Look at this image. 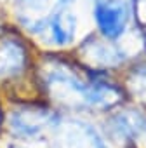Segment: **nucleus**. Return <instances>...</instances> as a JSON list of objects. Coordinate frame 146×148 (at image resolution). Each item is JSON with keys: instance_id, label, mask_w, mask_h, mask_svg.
Segmentation results:
<instances>
[{"instance_id": "f257e3e1", "label": "nucleus", "mask_w": 146, "mask_h": 148, "mask_svg": "<svg viewBox=\"0 0 146 148\" xmlns=\"http://www.w3.org/2000/svg\"><path fill=\"white\" fill-rule=\"evenodd\" d=\"M52 129L56 132V148H110L108 138L96 125L78 119L63 120L57 115Z\"/></svg>"}, {"instance_id": "f03ea898", "label": "nucleus", "mask_w": 146, "mask_h": 148, "mask_svg": "<svg viewBox=\"0 0 146 148\" xmlns=\"http://www.w3.org/2000/svg\"><path fill=\"white\" fill-rule=\"evenodd\" d=\"M120 82L129 103L146 108V51L123 68Z\"/></svg>"}, {"instance_id": "7ed1b4c3", "label": "nucleus", "mask_w": 146, "mask_h": 148, "mask_svg": "<svg viewBox=\"0 0 146 148\" xmlns=\"http://www.w3.org/2000/svg\"><path fill=\"white\" fill-rule=\"evenodd\" d=\"M26 52L19 47L18 42H5L0 47V75L19 73L25 66Z\"/></svg>"}]
</instances>
